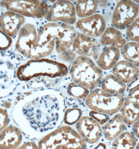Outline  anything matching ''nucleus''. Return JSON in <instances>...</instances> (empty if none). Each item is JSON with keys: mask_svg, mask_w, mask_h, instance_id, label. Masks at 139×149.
Returning a JSON list of instances; mask_svg holds the SVG:
<instances>
[{"mask_svg": "<svg viewBox=\"0 0 139 149\" xmlns=\"http://www.w3.org/2000/svg\"><path fill=\"white\" fill-rule=\"evenodd\" d=\"M64 102L52 90L36 91L21 97L13 117L21 131L30 139L42 138L57 128L63 118Z\"/></svg>", "mask_w": 139, "mask_h": 149, "instance_id": "obj_1", "label": "nucleus"}, {"mask_svg": "<svg viewBox=\"0 0 139 149\" xmlns=\"http://www.w3.org/2000/svg\"><path fill=\"white\" fill-rule=\"evenodd\" d=\"M68 72L67 66L62 62L42 58L30 60L22 64L16 71V77L21 81H28L40 76L51 78L63 77Z\"/></svg>", "mask_w": 139, "mask_h": 149, "instance_id": "obj_2", "label": "nucleus"}, {"mask_svg": "<svg viewBox=\"0 0 139 149\" xmlns=\"http://www.w3.org/2000/svg\"><path fill=\"white\" fill-rule=\"evenodd\" d=\"M76 35V29L74 26L61 22L45 24L38 31L39 42L48 45L54 42L56 50L59 54L72 46Z\"/></svg>", "mask_w": 139, "mask_h": 149, "instance_id": "obj_3", "label": "nucleus"}, {"mask_svg": "<svg viewBox=\"0 0 139 149\" xmlns=\"http://www.w3.org/2000/svg\"><path fill=\"white\" fill-rule=\"evenodd\" d=\"M39 149H87L86 142L72 127H58L42 137Z\"/></svg>", "mask_w": 139, "mask_h": 149, "instance_id": "obj_4", "label": "nucleus"}, {"mask_svg": "<svg viewBox=\"0 0 139 149\" xmlns=\"http://www.w3.org/2000/svg\"><path fill=\"white\" fill-rule=\"evenodd\" d=\"M16 50L30 59H40L47 57L54 50L55 46H46L39 42L38 31L33 24H24L18 34Z\"/></svg>", "mask_w": 139, "mask_h": 149, "instance_id": "obj_5", "label": "nucleus"}, {"mask_svg": "<svg viewBox=\"0 0 139 149\" xmlns=\"http://www.w3.org/2000/svg\"><path fill=\"white\" fill-rule=\"evenodd\" d=\"M70 74L73 82L92 91L101 85L103 76L102 70L93 60L82 56L73 62Z\"/></svg>", "mask_w": 139, "mask_h": 149, "instance_id": "obj_6", "label": "nucleus"}, {"mask_svg": "<svg viewBox=\"0 0 139 149\" xmlns=\"http://www.w3.org/2000/svg\"><path fill=\"white\" fill-rule=\"evenodd\" d=\"M85 100L86 105L92 111L111 115L121 110L125 100L122 94H112L96 88L90 93Z\"/></svg>", "mask_w": 139, "mask_h": 149, "instance_id": "obj_7", "label": "nucleus"}, {"mask_svg": "<svg viewBox=\"0 0 139 149\" xmlns=\"http://www.w3.org/2000/svg\"><path fill=\"white\" fill-rule=\"evenodd\" d=\"M1 4L8 10L18 13L23 16L37 18L45 17L49 5L43 1L12 0L2 1Z\"/></svg>", "mask_w": 139, "mask_h": 149, "instance_id": "obj_8", "label": "nucleus"}, {"mask_svg": "<svg viewBox=\"0 0 139 149\" xmlns=\"http://www.w3.org/2000/svg\"><path fill=\"white\" fill-rule=\"evenodd\" d=\"M139 12V6L134 1H119L114 8L111 18L113 27L119 30L128 29L137 18Z\"/></svg>", "mask_w": 139, "mask_h": 149, "instance_id": "obj_9", "label": "nucleus"}, {"mask_svg": "<svg viewBox=\"0 0 139 149\" xmlns=\"http://www.w3.org/2000/svg\"><path fill=\"white\" fill-rule=\"evenodd\" d=\"M49 6L45 18L49 22H58L71 25L76 21L74 4L70 1H54Z\"/></svg>", "mask_w": 139, "mask_h": 149, "instance_id": "obj_10", "label": "nucleus"}, {"mask_svg": "<svg viewBox=\"0 0 139 149\" xmlns=\"http://www.w3.org/2000/svg\"><path fill=\"white\" fill-rule=\"evenodd\" d=\"M77 132L86 143L95 144L103 134L101 125L90 116H83L75 124Z\"/></svg>", "mask_w": 139, "mask_h": 149, "instance_id": "obj_11", "label": "nucleus"}, {"mask_svg": "<svg viewBox=\"0 0 139 149\" xmlns=\"http://www.w3.org/2000/svg\"><path fill=\"white\" fill-rule=\"evenodd\" d=\"M76 25L82 33L93 38L101 37L106 29V22L103 16L95 13L85 18H80Z\"/></svg>", "mask_w": 139, "mask_h": 149, "instance_id": "obj_12", "label": "nucleus"}, {"mask_svg": "<svg viewBox=\"0 0 139 149\" xmlns=\"http://www.w3.org/2000/svg\"><path fill=\"white\" fill-rule=\"evenodd\" d=\"M73 50L82 56L92 57L97 59L99 45L95 38L86 36L82 33H77L72 44Z\"/></svg>", "mask_w": 139, "mask_h": 149, "instance_id": "obj_13", "label": "nucleus"}, {"mask_svg": "<svg viewBox=\"0 0 139 149\" xmlns=\"http://www.w3.org/2000/svg\"><path fill=\"white\" fill-rule=\"evenodd\" d=\"M25 22V17L10 10H8L0 17V29L8 36L12 37L18 34Z\"/></svg>", "mask_w": 139, "mask_h": 149, "instance_id": "obj_14", "label": "nucleus"}, {"mask_svg": "<svg viewBox=\"0 0 139 149\" xmlns=\"http://www.w3.org/2000/svg\"><path fill=\"white\" fill-rule=\"evenodd\" d=\"M23 140V132L18 126L8 125L0 133V149H17Z\"/></svg>", "mask_w": 139, "mask_h": 149, "instance_id": "obj_15", "label": "nucleus"}, {"mask_svg": "<svg viewBox=\"0 0 139 149\" xmlns=\"http://www.w3.org/2000/svg\"><path fill=\"white\" fill-rule=\"evenodd\" d=\"M16 72L9 64L0 65V98L10 95L15 88Z\"/></svg>", "mask_w": 139, "mask_h": 149, "instance_id": "obj_16", "label": "nucleus"}, {"mask_svg": "<svg viewBox=\"0 0 139 149\" xmlns=\"http://www.w3.org/2000/svg\"><path fill=\"white\" fill-rule=\"evenodd\" d=\"M112 74L122 82L130 83L139 75L138 67L126 60H120L113 68Z\"/></svg>", "mask_w": 139, "mask_h": 149, "instance_id": "obj_17", "label": "nucleus"}, {"mask_svg": "<svg viewBox=\"0 0 139 149\" xmlns=\"http://www.w3.org/2000/svg\"><path fill=\"white\" fill-rule=\"evenodd\" d=\"M126 125L124 122L121 113H116L104 125L103 134L108 141H113L125 131Z\"/></svg>", "mask_w": 139, "mask_h": 149, "instance_id": "obj_18", "label": "nucleus"}, {"mask_svg": "<svg viewBox=\"0 0 139 149\" xmlns=\"http://www.w3.org/2000/svg\"><path fill=\"white\" fill-rule=\"evenodd\" d=\"M120 50L113 46H106L98 56L96 61L97 65L103 70L113 69L120 59Z\"/></svg>", "mask_w": 139, "mask_h": 149, "instance_id": "obj_19", "label": "nucleus"}, {"mask_svg": "<svg viewBox=\"0 0 139 149\" xmlns=\"http://www.w3.org/2000/svg\"><path fill=\"white\" fill-rule=\"evenodd\" d=\"M99 42L104 46H113L119 49H122L127 42L120 30L113 26H109L105 29L100 37Z\"/></svg>", "mask_w": 139, "mask_h": 149, "instance_id": "obj_20", "label": "nucleus"}, {"mask_svg": "<svg viewBox=\"0 0 139 149\" xmlns=\"http://www.w3.org/2000/svg\"><path fill=\"white\" fill-rule=\"evenodd\" d=\"M101 89L112 94H122L126 90V84L119 80L113 74L107 75L101 83Z\"/></svg>", "mask_w": 139, "mask_h": 149, "instance_id": "obj_21", "label": "nucleus"}, {"mask_svg": "<svg viewBox=\"0 0 139 149\" xmlns=\"http://www.w3.org/2000/svg\"><path fill=\"white\" fill-rule=\"evenodd\" d=\"M120 111L126 125H133L139 119V105L130 100H124Z\"/></svg>", "mask_w": 139, "mask_h": 149, "instance_id": "obj_22", "label": "nucleus"}, {"mask_svg": "<svg viewBox=\"0 0 139 149\" xmlns=\"http://www.w3.org/2000/svg\"><path fill=\"white\" fill-rule=\"evenodd\" d=\"M138 143L137 138L130 131H124L112 143L113 149H135Z\"/></svg>", "mask_w": 139, "mask_h": 149, "instance_id": "obj_23", "label": "nucleus"}, {"mask_svg": "<svg viewBox=\"0 0 139 149\" xmlns=\"http://www.w3.org/2000/svg\"><path fill=\"white\" fill-rule=\"evenodd\" d=\"M98 5V1L96 0L77 1L75 6L76 15L81 18L92 15L97 10Z\"/></svg>", "mask_w": 139, "mask_h": 149, "instance_id": "obj_24", "label": "nucleus"}, {"mask_svg": "<svg viewBox=\"0 0 139 149\" xmlns=\"http://www.w3.org/2000/svg\"><path fill=\"white\" fill-rule=\"evenodd\" d=\"M121 53L124 60L139 67V44L134 41L127 42L122 48Z\"/></svg>", "mask_w": 139, "mask_h": 149, "instance_id": "obj_25", "label": "nucleus"}, {"mask_svg": "<svg viewBox=\"0 0 139 149\" xmlns=\"http://www.w3.org/2000/svg\"><path fill=\"white\" fill-rule=\"evenodd\" d=\"M67 92L70 96L81 100H85L90 93L88 88L74 82L68 85Z\"/></svg>", "mask_w": 139, "mask_h": 149, "instance_id": "obj_26", "label": "nucleus"}, {"mask_svg": "<svg viewBox=\"0 0 139 149\" xmlns=\"http://www.w3.org/2000/svg\"><path fill=\"white\" fill-rule=\"evenodd\" d=\"M82 112L80 108H71L65 111L63 115L64 123L68 126L76 124L82 117Z\"/></svg>", "mask_w": 139, "mask_h": 149, "instance_id": "obj_27", "label": "nucleus"}, {"mask_svg": "<svg viewBox=\"0 0 139 149\" xmlns=\"http://www.w3.org/2000/svg\"><path fill=\"white\" fill-rule=\"evenodd\" d=\"M126 35L130 41L139 44V17L127 29Z\"/></svg>", "mask_w": 139, "mask_h": 149, "instance_id": "obj_28", "label": "nucleus"}, {"mask_svg": "<svg viewBox=\"0 0 139 149\" xmlns=\"http://www.w3.org/2000/svg\"><path fill=\"white\" fill-rule=\"evenodd\" d=\"M12 38L6 35L0 29V51L8 49L12 44Z\"/></svg>", "mask_w": 139, "mask_h": 149, "instance_id": "obj_29", "label": "nucleus"}, {"mask_svg": "<svg viewBox=\"0 0 139 149\" xmlns=\"http://www.w3.org/2000/svg\"><path fill=\"white\" fill-rule=\"evenodd\" d=\"M10 119L8 111L4 108L0 107V133L9 125Z\"/></svg>", "mask_w": 139, "mask_h": 149, "instance_id": "obj_30", "label": "nucleus"}, {"mask_svg": "<svg viewBox=\"0 0 139 149\" xmlns=\"http://www.w3.org/2000/svg\"><path fill=\"white\" fill-rule=\"evenodd\" d=\"M90 116L97 121L101 125H104L110 119L109 115L97 112L95 111H90Z\"/></svg>", "mask_w": 139, "mask_h": 149, "instance_id": "obj_31", "label": "nucleus"}, {"mask_svg": "<svg viewBox=\"0 0 139 149\" xmlns=\"http://www.w3.org/2000/svg\"><path fill=\"white\" fill-rule=\"evenodd\" d=\"M126 100L139 105V86L133 88L126 96Z\"/></svg>", "mask_w": 139, "mask_h": 149, "instance_id": "obj_32", "label": "nucleus"}, {"mask_svg": "<svg viewBox=\"0 0 139 149\" xmlns=\"http://www.w3.org/2000/svg\"><path fill=\"white\" fill-rule=\"evenodd\" d=\"M61 54V59L65 62L74 61L76 58V54L75 52L71 49H67Z\"/></svg>", "mask_w": 139, "mask_h": 149, "instance_id": "obj_33", "label": "nucleus"}, {"mask_svg": "<svg viewBox=\"0 0 139 149\" xmlns=\"http://www.w3.org/2000/svg\"><path fill=\"white\" fill-rule=\"evenodd\" d=\"M17 149H39L38 145L35 142L27 141L24 143Z\"/></svg>", "mask_w": 139, "mask_h": 149, "instance_id": "obj_34", "label": "nucleus"}, {"mask_svg": "<svg viewBox=\"0 0 139 149\" xmlns=\"http://www.w3.org/2000/svg\"><path fill=\"white\" fill-rule=\"evenodd\" d=\"M132 130L134 136L139 139V119L132 125Z\"/></svg>", "mask_w": 139, "mask_h": 149, "instance_id": "obj_35", "label": "nucleus"}, {"mask_svg": "<svg viewBox=\"0 0 139 149\" xmlns=\"http://www.w3.org/2000/svg\"><path fill=\"white\" fill-rule=\"evenodd\" d=\"M93 149H106V146L104 143H98Z\"/></svg>", "mask_w": 139, "mask_h": 149, "instance_id": "obj_36", "label": "nucleus"}, {"mask_svg": "<svg viewBox=\"0 0 139 149\" xmlns=\"http://www.w3.org/2000/svg\"><path fill=\"white\" fill-rule=\"evenodd\" d=\"M135 149H139V142H138V143H137V146H136V147Z\"/></svg>", "mask_w": 139, "mask_h": 149, "instance_id": "obj_37", "label": "nucleus"}, {"mask_svg": "<svg viewBox=\"0 0 139 149\" xmlns=\"http://www.w3.org/2000/svg\"><path fill=\"white\" fill-rule=\"evenodd\" d=\"M135 2H136L139 3V1H135Z\"/></svg>", "mask_w": 139, "mask_h": 149, "instance_id": "obj_38", "label": "nucleus"}]
</instances>
